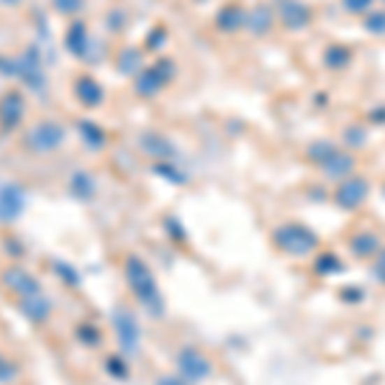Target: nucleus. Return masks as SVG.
Returning <instances> with one entry per match:
<instances>
[{
    "instance_id": "28",
    "label": "nucleus",
    "mask_w": 385,
    "mask_h": 385,
    "mask_svg": "<svg viewBox=\"0 0 385 385\" xmlns=\"http://www.w3.org/2000/svg\"><path fill=\"white\" fill-rule=\"evenodd\" d=\"M334 150H337V147H334L331 142H316V144H311V147H308V159H311V162H316V165H321L324 159L329 157Z\"/></svg>"
},
{
    "instance_id": "5",
    "label": "nucleus",
    "mask_w": 385,
    "mask_h": 385,
    "mask_svg": "<svg viewBox=\"0 0 385 385\" xmlns=\"http://www.w3.org/2000/svg\"><path fill=\"white\" fill-rule=\"evenodd\" d=\"M64 131L62 126L55 124V121H41V124L31 126L24 136V144L29 152H36V154H49V152H55L57 147H62Z\"/></svg>"
},
{
    "instance_id": "31",
    "label": "nucleus",
    "mask_w": 385,
    "mask_h": 385,
    "mask_svg": "<svg viewBox=\"0 0 385 385\" xmlns=\"http://www.w3.org/2000/svg\"><path fill=\"white\" fill-rule=\"evenodd\" d=\"M372 3H375V0H342L344 10L352 13V16H368L370 10H372Z\"/></svg>"
},
{
    "instance_id": "32",
    "label": "nucleus",
    "mask_w": 385,
    "mask_h": 385,
    "mask_svg": "<svg viewBox=\"0 0 385 385\" xmlns=\"http://www.w3.org/2000/svg\"><path fill=\"white\" fill-rule=\"evenodd\" d=\"M78 339L82 342V344L95 347V344H101V331L95 329V326H90V324H80L78 326Z\"/></svg>"
},
{
    "instance_id": "24",
    "label": "nucleus",
    "mask_w": 385,
    "mask_h": 385,
    "mask_svg": "<svg viewBox=\"0 0 385 385\" xmlns=\"http://www.w3.org/2000/svg\"><path fill=\"white\" fill-rule=\"evenodd\" d=\"M116 67L124 72V75H134V72L139 75V70H142V55H139V49L134 47L124 49L116 59Z\"/></svg>"
},
{
    "instance_id": "11",
    "label": "nucleus",
    "mask_w": 385,
    "mask_h": 385,
    "mask_svg": "<svg viewBox=\"0 0 385 385\" xmlns=\"http://www.w3.org/2000/svg\"><path fill=\"white\" fill-rule=\"evenodd\" d=\"M0 280H3V285H6L10 293H16L18 298L34 296V293H41L39 280H36L34 275H29V273L21 268H6L3 270V275H0Z\"/></svg>"
},
{
    "instance_id": "23",
    "label": "nucleus",
    "mask_w": 385,
    "mask_h": 385,
    "mask_svg": "<svg viewBox=\"0 0 385 385\" xmlns=\"http://www.w3.org/2000/svg\"><path fill=\"white\" fill-rule=\"evenodd\" d=\"M352 62V52L349 47H342V44H334L324 52V64L329 67V70H344L347 64Z\"/></svg>"
},
{
    "instance_id": "4",
    "label": "nucleus",
    "mask_w": 385,
    "mask_h": 385,
    "mask_svg": "<svg viewBox=\"0 0 385 385\" xmlns=\"http://www.w3.org/2000/svg\"><path fill=\"white\" fill-rule=\"evenodd\" d=\"M175 72L177 70H175L173 59H167V57L157 59L152 67H147V70H142L139 75H136V82H134L136 95H142V98H154L167 82H173Z\"/></svg>"
},
{
    "instance_id": "36",
    "label": "nucleus",
    "mask_w": 385,
    "mask_h": 385,
    "mask_svg": "<svg viewBox=\"0 0 385 385\" xmlns=\"http://www.w3.org/2000/svg\"><path fill=\"white\" fill-rule=\"evenodd\" d=\"M124 21H126L124 10H110V16H108V29H110V31H121V29H124Z\"/></svg>"
},
{
    "instance_id": "12",
    "label": "nucleus",
    "mask_w": 385,
    "mask_h": 385,
    "mask_svg": "<svg viewBox=\"0 0 385 385\" xmlns=\"http://www.w3.org/2000/svg\"><path fill=\"white\" fill-rule=\"evenodd\" d=\"M24 205H26V196L24 190L8 182L0 188V224H10L16 221L21 213H24Z\"/></svg>"
},
{
    "instance_id": "27",
    "label": "nucleus",
    "mask_w": 385,
    "mask_h": 385,
    "mask_svg": "<svg viewBox=\"0 0 385 385\" xmlns=\"http://www.w3.org/2000/svg\"><path fill=\"white\" fill-rule=\"evenodd\" d=\"M316 270H319L321 275H334V273H339V270H342V262H339L337 254L324 252L321 257H319V262H316Z\"/></svg>"
},
{
    "instance_id": "8",
    "label": "nucleus",
    "mask_w": 385,
    "mask_h": 385,
    "mask_svg": "<svg viewBox=\"0 0 385 385\" xmlns=\"http://www.w3.org/2000/svg\"><path fill=\"white\" fill-rule=\"evenodd\" d=\"M368 193H370L368 180H365V177H357V175H349L347 180L339 182L337 193H334V201H337L339 208L354 211V208H360V205L368 201Z\"/></svg>"
},
{
    "instance_id": "6",
    "label": "nucleus",
    "mask_w": 385,
    "mask_h": 385,
    "mask_svg": "<svg viewBox=\"0 0 385 385\" xmlns=\"http://www.w3.org/2000/svg\"><path fill=\"white\" fill-rule=\"evenodd\" d=\"M213 372L211 360L205 357L201 349H193V347H185L177 352V375L188 383H203L205 377Z\"/></svg>"
},
{
    "instance_id": "35",
    "label": "nucleus",
    "mask_w": 385,
    "mask_h": 385,
    "mask_svg": "<svg viewBox=\"0 0 385 385\" xmlns=\"http://www.w3.org/2000/svg\"><path fill=\"white\" fill-rule=\"evenodd\" d=\"M372 275H375L377 283L385 285V249L377 252V260H375V265H372Z\"/></svg>"
},
{
    "instance_id": "9",
    "label": "nucleus",
    "mask_w": 385,
    "mask_h": 385,
    "mask_svg": "<svg viewBox=\"0 0 385 385\" xmlns=\"http://www.w3.org/2000/svg\"><path fill=\"white\" fill-rule=\"evenodd\" d=\"M26 116V101L21 90H8L0 95V129L3 131H13L21 126Z\"/></svg>"
},
{
    "instance_id": "20",
    "label": "nucleus",
    "mask_w": 385,
    "mask_h": 385,
    "mask_svg": "<svg viewBox=\"0 0 385 385\" xmlns=\"http://www.w3.org/2000/svg\"><path fill=\"white\" fill-rule=\"evenodd\" d=\"M349 249H352L354 257L365 260V257H372V254H377V252H380V239H377L372 231H360V234L352 236Z\"/></svg>"
},
{
    "instance_id": "33",
    "label": "nucleus",
    "mask_w": 385,
    "mask_h": 385,
    "mask_svg": "<svg viewBox=\"0 0 385 385\" xmlns=\"http://www.w3.org/2000/svg\"><path fill=\"white\" fill-rule=\"evenodd\" d=\"M106 370H108L113 377H118V380H126V375H129V368H126L124 357H118V354H113V357L106 360Z\"/></svg>"
},
{
    "instance_id": "15",
    "label": "nucleus",
    "mask_w": 385,
    "mask_h": 385,
    "mask_svg": "<svg viewBox=\"0 0 385 385\" xmlns=\"http://www.w3.org/2000/svg\"><path fill=\"white\" fill-rule=\"evenodd\" d=\"M247 13H249V10L244 8V6L228 3V6H224V8L216 13V26H219L224 34L242 31V29H247Z\"/></svg>"
},
{
    "instance_id": "29",
    "label": "nucleus",
    "mask_w": 385,
    "mask_h": 385,
    "mask_svg": "<svg viewBox=\"0 0 385 385\" xmlns=\"http://www.w3.org/2000/svg\"><path fill=\"white\" fill-rule=\"evenodd\" d=\"M52 8L62 16H75L85 8V0H52Z\"/></svg>"
},
{
    "instance_id": "22",
    "label": "nucleus",
    "mask_w": 385,
    "mask_h": 385,
    "mask_svg": "<svg viewBox=\"0 0 385 385\" xmlns=\"http://www.w3.org/2000/svg\"><path fill=\"white\" fill-rule=\"evenodd\" d=\"M78 131H80V136L85 139V144L87 147H93V150H101L103 144H106V131H103L101 126L95 124V121H78Z\"/></svg>"
},
{
    "instance_id": "21",
    "label": "nucleus",
    "mask_w": 385,
    "mask_h": 385,
    "mask_svg": "<svg viewBox=\"0 0 385 385\" xmlns=\"http://www.w3.org/2000/svg\"><path fill=\"white\" fill-rule=\"evenodd\" d=\"M70 190L78 201H93L95 198V180L85 170H75L70 177Z\"/></svg>"
},
{
    "instance_id": "17",
    "label": "nucleus",
    "mask_w": 385,
    "mask_h": 385,
    "mask_svg": "<svg viewBox=\"0 0 385 385\" xmlns=\"http://www.w3.org/2000/svg\"><path fill=\"white\" fill-rule=\"evenodd\" d=\"M64 47L70 49V55L87 59V49H90V36H87V26L82 21L70 24L67 34H64Z\"/></svg>"
},
{
    "instance_id": "3",
    "label": "nucleus",
    "mask_w": 385,
    "mask_h": 385,
    "mask_svg": "<svg viewBox=\"0 0 385 385\" xmlns=\"http://www.w3.org/2000/svg\"><path fill=\"white\" fill-rule=\"evenodd\" d=\"M0 72L6 78H18L21 82L31 85L34 90L44 87V70H41V59H39V49L29 47L24 52V57H3L0 55Z\"/></svg>"
},
{
    "instance_id": "39",
    "label": "nucleus",
    "mask_w": 385,
    "mask_h": 385,
    "mask_svg": "<svg viewBox=\"0 0 385 385\" xmlns=\"http://www.w3.org/2000/svg\"><path fill=\"white\" fill-rule=\"evenodd\" d=\"M362 296H365V293L357 291V288H347V291H342V298H347V300H362Z\"/></svg>"
},
{
    "instance_id": "30",
    "label": "nucleus",
    "mask_w": 385,
    "mask_h": 385,
    "mask_svg": "<svg viewBox=\"0 0 385 385\" xmlns=\"http://www.w3.org/2000/svg\"><path fill=\"white\" fill-rule=\"evenodd\" d=\"M154 173H157L159 177H165V180L175 182V185H185V182H188V177H185V175L177 173L175 167L165 165V162H159V165H154Z\"/></svg>"
},
{
    "instance_id": "25",
    "label": "nucleus",
    "mask_w": 385,
    "mask_h": 385,
    "mask_svg": "<svg viewBox=\"0 0 385 385\" xmlns=\"http://www.w3.org/2000/svg\"><path fill=\"white\" fill-rule=\"evenodd\" d=\"M52 268H55V273L62 277L67 285H72V288H75V285H80V273L72 268V265H67V262H62V260H55V262H52Z\"/></svg>"
},
{
    "instance_id": "16",
    "label": "nucleus",
    "mask_w": 385,
    "mask_h": 385,
    "mask_svg": "<svg viewBox=\"0 0 385 385\" xmlns=\"http://www.w3.org/2000/svg\"><path fill=\"white\" fill-rule=\"evenodd\" d=\"M72 90H75V98H78L85 108H95V106L103 103V85L95 78H90V75H80V78L75 80Z\"/></svg>"
},
{
    "instance_id": "7",
    "label": "nucleus",
    "mask_w": 385,
    "mask_h": 385,
    "mask_svg": "<svg viewBox=\"0 0 385 385\" xmlns=\"http://www.w3.org/2000/svg\"><path fill=\"white\" fill-rule=\"evenodd\" d=\"M113 329L118 334V344L124 352H136L139 349V342H142V329H139V321H136L134 311L129 306H118L113 311Z\"/></svg>"
},
{
    "instance_id": "14",
    "label": "nucleus",
    "mask_w": 385,
    "mask_h": 385,
    "mask_svg": "<svg viewBox=\"0 0 385 385\" xmlns=\"http://www.w3.org/2000/svg\"><path fill=\"white\" fill-rule=\"evenodd\" d=\"M18 308L21 314L34 324H44L52 316V300L44 293H34V296H24L18 298Z\"/></svg>"
},
{
    "instance_id": "10",
    "label": "nucleus",
    "mask_w": 385,
    "mask_h": 385,
    "mask_svg": "<svg viewBox=\"0 0 385 385\" xmlns=\"http://www.w3.org/2000/svg\"><path fill=\"white\" fill-rule=\"evenodd\" d=\"M277 18L283 21V26H288L291 31H300L311 24V8L300 0H277Z\"/></svg>"
},
{
    "instance_id": "38",
    "label": "nucleus",
    "mask_w": 385,
    "mask_h": 385,
    "mask_svg": "<svg viewBox=\"0 0 385 385\" xmlns=\"http://www.w3.org/2000/svg\"><path fill=\"white\" fill-rule=\"evenodd\" d=\"M157 385H190L188 380H182L180 375H162L157 380Z\"/></svg>"
},
{
    "instance_id": "34",
    "label": "nucleus",
    "mask_w": 385,
    "mask_h": 385,
    "mask_svg": "<svg viewBox=\"0 0 385 385\" xmlns=\"http://www.w3.org/2000/svg\"><path fill=\"white\" fill-rule=\"evenodd\" d=\"M167 39V31H165V26H154L152 29V34L147 36V49H157V44L162 47Z\"/></svg>"
},
{
    "instance_id": "40",
    "label": "nucleus",
    "mask_w": 385,
    "mask_h": 385,
    "mask_svg": "<svg viewBox=\"0 0 385 385\" xmlns=\"http://www.w3.org/2000/svg\"><path fill=\"white\" fill-rule=\"evenodd\" d=\"M0 3H6V6H18L21 0H0Z\"/></svg>"
},
{
    "instance_id": "26",
    "label": "nucleus",
    "mask_w": 385,
    "mask_h": 385,
    "mask_svg": "<svg viewBox=\"0 0 385 385\" xmlns=\"http://www.w3.org/2000/svg\"><path fill=\"white\" fill-rule=\"evenodd\" d=\"M365 29L375 36H385V10H370L365 16Z\"/></svg>"
},
{
    "instance_id": "37",
    "label": "nucleus",
    "mask_w": 385,
    "mask_h": 385,
    "mask_svg": "<svg viewBox=\"0 0 385 385\" xmlns=\"http://www.w3.org/2000/svg\"><path fill=\"white\" fill-rule=\"evenodd\" d=\"M13 377H16V368L0 357V383H8V380H13Z\"/></svg>"
},
{
    "instance_id": "13",
    "label": "nucleus",
    "mask_w": 385,
    "mask_h": 385,
    "mask_svg": "<svg viewBox=\"0 0 385 385\" xmlns=\"http://www.w3.org/2000/svg\"><path fill=\"white\" fill-rule=\"evenodd\" d=\"M354 165H357V162H354L352 154L337 147V150L331 152L329 157L324 159L319 167H321L324 175H326V177H331V180H347V177L354 173Z\"/></svg>"
},
{
    "instance_id": "2",
    "label": "nucleus",
    "mask_w": 385,
    "mask_h": 385,
    "mask_svg": "<svg viewBox=\"0 0 385 385\" xmlns=\"http://www.w3.org/2000/svg\"><path fill=\"white\" fill-rule=\"evenodd\" d=\"M273 242L280 252H285L288 257H306L311 252H316L319 247V236L311 231L308 226L303 224H283V226L275 228V234H273Z\"/></svg>"
},
{
    "instance_id": "1",
    "label": "nucleus",
    "mask_w": 385,
    "mask_h": 385,
    "mask_svg": "<svg viewBox=\"0 0 385 385\" xmlns=\"http://www.w3.org/2000/svg\"><path fill=\"white\" fill-rule=\"evenodd\" d=\"M124 275H126V283L129 288L134 291V296L139 298L147 311H152V316H162L165 306H162V293L157 288V280L152 275L150 265L142 260V257H136V254H129L124 262Z\"/></svg>"
},
{
    "instance_id": "19",
    "label": "nucleus",
    "mask_w": 385,
    "mask_h": 385,
    "mask_svg": "<svg viewBox=\"0 0 385 385\" xmlns=\"http://www.w3.org/2000/svg\"><path fill=\"white\" fill-rule=\"evenodd\" d=\"M139 144H142V150L150 154V157H159V159H167L175 154V147L173 142L167 139V136L157 134V131H147V134H142V139H139Z\"/></svg>"
},
{
    "instance_id": "18",
    "label": "nucleus",
    "mask_w": 385,
    "mask_h": 385,
    "mask_svg": "<svg viewBox=\"0 0 385 385\" xmlns=\"http://www.w3.org/2000/svg\"><path fill=\"white\" fill-rule=\"evenodd\" d=\"M275 24V10L270 8V6H257V8H252L247 13V29H249L254 36H265L270 34Z\"/></svg>"
}]
</instances>
